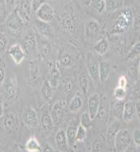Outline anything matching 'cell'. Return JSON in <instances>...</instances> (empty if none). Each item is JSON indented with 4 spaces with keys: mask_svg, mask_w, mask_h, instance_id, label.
<instances>
[{
    "mask_svg": "<svg viewBox=\"0 0 140 152\" xmlns=\"http://www.w3.org/2000/svg\"><path fill=\"white\" fill-rule=\"evenodd\" d=\"M126 88H122V87H116L114 90V97L117 100H124L126 99Z\"/></svg>",
    "mask_w": 140,
    "mask_h": 152,
    "instance_id": "8d00e7d4",
    "label": "cell"
},
{
    "mask_svg": "<svg viewBox=\"0 0 140 152\" xmlns=\"http://www.w3.org/2000/svg\"><path fill=\"white\" fill-rule=\"evenodd\" d=\"M138 68H139V67H138ZM138 68H137V66H136V65H133L132 67H130V68H129V70H128V75L130 76V77H131V78H136L137 76H138V72H139Z\"/></svg>",
    "mask_w": 140,
    "mask_h": 152,
    "instance_id": "bcb514c9",
    "label": "cell"
},
{
    "mask_svg": "<svg viewBox=\"0 0 140 152\" xmlns=\"http://www.w3.org/2000/svg\"><path fill=\"white\" fill-rule=\"evenodd\" d=\"M41 78H42L41 68L38 61L36 60L32 61L29 66V83H31L32 85L36 86V85H38L40 83Z\"/></svg>",
    "mask_w": 140,
    "mask_h": 152,
    "instance_id": "9c48e42d",
    "label": "cell"
},
{
    "mask_svg": "<svg viewBox=\"0 0 140 152\" xmlns=\"http://www.w3.org/2000/svg\"><path fill=\"white\" fill-rule=\"evenodd\" d=\"M23 23L24 20L21 18L16 8H14L13 10L10 11V13L8 14L5 21V26L13 31H21L23 28Z\"/></svg>",
    "mask_w": 140,
    "mask_h": 152,
    "instance_id": "277c9868",
    "label": "cell"
},
{
    "mask_svg": "<svg viewBox=\"0 0 140 152\" xmlns=\"http://www.w3.org/2000/svg\"><path fill=\"white\" fill-rule=\"evenodd\" d=\"M79 1H80V3H81L84 7H87V6H89L90 4H92V0H79Z\"/></svg>",
    "mask_w": 140,
    "mask_h": 152,
    "instance_id": "c3c4849f",
    "label": "cell"
},
{
    "mask_svg": "<svg viewBox=\"0 0 140 152\" xmlns=\"http://www.w3.org/2000/svg\"><path fill=\"white\" fill-rule=\"evenodd\" d=\"M31 2H32V9H33L34 12H36L44 3H46V0H31Z\"/></svg>",
    "mask_w": 140,
    "mask_h": 152,
    "instance_id": "60d3db41",
    "label": "cell"
},
{
    "mask_svg": "<svg viewBox=\"0 0 140 152\" xmlns=\"http://www.w3.org/2000/svg\"><path fill=\"white\" fill-rule=\"evenodd\" d=\"M78 81H79L80 90L83 94H86L88 90V78L85 74L84 70H80L78 73Z\"/></svg>",
    "mask_w": 140,
    "mask_h": 152,
    "instance_id": "f1b7e54d",
    "label": "cell"
},
{
    "mask_svg": "<svg viewBox=\"0 0 140 152\" xmlns=\"http://www.w3.org/2000/svg\"><path fill=\"white\" fill-rule=\"evenodd\" d=\"M134 21L133 13L130 9H125L117 18L114 23V26L112 29V34H122L128 31V28L132 26Z\"/></svg>",
    "mask_w": 140,
    "mask_h": 152,
    "instance_id": "6da1fadb",
    "label": "cell"
},
{
    "mask_svg": "<svg viewBox=\"0 0 140 152\" xmlns=\"http://www.w3.org/2000/svg\"><path fill=\"white\" fill-rule=\"evenodd\" d=\"M84 33L85 37L87 40H92L95 39L100 34V23L97 20L93 18H90L85 23V28H84Z\"/></svg>",
    "mask_w": 140,
    "mask_h": 152,
    "instance_id": "8fae6325",
    "label": "cell"
},
{
    "mask_svg": "<svg viewBox=\"0 0 140 152\" xmlns=\"http://www.w3.org/2000/svg\"><path fill=\"white\" fill-rule=\"evenodd\" d=\"M4 3V1H2V0H0V5H1V4H3ZM1 9V8H0Z\"/></svg>",
    "mask_w": 140,
    "mask_h": 152,
    "instance_id": "816d5d0a",
    "label": "cell"
},
{
    "mask_svg": "<svg viewBox=\"0 0 140 152\" xmlns=\"http://www.w3.org/2000/svg\"><path fill=\"white\" fill-rule=\"evenodd\" d=\"M86 70L88 75L95 82L100 81L99 77V63L93 58L92 53H87L86 55Z\"/></svg>",
    "mask_w": 140,
    "mask_h": 152,
    "instance_id": "ba28073f",
    "label": "cell"
},
{
    "mask_svg": "<svg viewBox=\"0 0 140 152\" xmlns=\"http://www.w3.org/2000/svg\"><path fill=\"white\" fill-rule=\"evenodd\" d=\"M60 23L67 31L73 33L76 28V18L69 10H64L60 15Z\"/></svg>",
    "mask_w": 140,
    "mask_h": 152,
    "instance_id": "52a82bcc",
    "label": "cell"
},
{
    "mask_svg": "<svg viewBox=\"0 0 140 152\" xmlns=\"http://www.w3.org/2000/svg\"><path fill=\"white\" fill-rule=\"evenodd\" d=\"M50 46L48 45V44L46 43H43L40 45V48H39V53H40V55L42 56L43 58H46L48 57V55L50 54Z\"/></svg>",
    "mask_w": 140,
    "mask_h": 152,
    "instance_id": "ab89813d",
    "label": "cell"
},
{
    "mask_svg": "<svg viewBox=\"0 0 140 152\" xmlns=\"http://www.w3.org/2000/svg\"><path fill=\"white\" fill-rule=\"evenodd\" d=\"M3 116V100L0 99V118Z\"/></svg>",
    "mask_w": 140,
    "mask_h": 152,
    "instance_id": "681fc988",
    "label": "cell"
},
{
    "mask_svg": "<svg viewBox=\"0 0 140 152\" xmlns=\"http://www.w3.org/2000/svg\"><path fill=\"white\" fill-rule=\"evenodd\" d=\"M139 53H140V43L139 42H136L128 54V60H134V59L139 58Z\"/></svg>",
    "mask_w": 140,
    "mask_h": 152,
    "instance_id": "d590c367",
    "label": "cell"
},
{
    "mask_svg": "<svg viewBox=\"0 0 140 152\" xmlns=\"http://www.w3.org/2000/svg\"><path fill=\"white\" fill-rule=\"evenodd\" d=\"M19 15L24 21H28L32 18V2L31 0H21L18 5L16 6Z\"/></svg>",
    "mask_w": 140,
    "mask_h": 152,
    "instance_id": "5bb4252c",
    "label": "cell"
},
{
    "mask_svg": "<svg viewBox=\"0 0 140 152\" xmlns=\"http://www.w3.org/2000/svg\"><path fill=\"white\" fill-rule=\"evenodd\" d=\"M9 40L6 36L5 26L0 24V53H3L8 47Z\"/></svg>",
    "mask_w": 140,
    "mask_h": 152,
    "instance_id": "4316f807",
    "label": "cell"
},
{
    "mask_svg": "<svg viewBox=\"0 0 140 152\" xmlns=\"http://www.w3.org/2000/svg\"><path fill=\"white\" fill-rule=\"evenodd\" d=\"M106 145V139L104 135H100L99 137L93 140L92 143V150L93 151H100L103 150V147Z\"/></svg>",
    "mask_w": 140,
    "mask_h": 152,
    "instance_id": "d6a6232c",
    "label": "cell"
},
{
    "mask_svg": "<svg viewBox=\"0 0 140 152\" xmlns=\"http://www.w3.org/2000/svg\"><path fill=\"white\" fill-rule=\"evenodd\" d=\"M73 87H74V84H73L72 80L70 79L69 77H65L62 79V88L63 91L66 94H69L71 91H72Z\"/></svg>",
    "mask_w": 140,
    "mask_h": 152,
    "instance_id": "836d02e7",
    "label": "cell"
},
{
    "mask_svg": "<svg viewBox=\"0 0 140 152\" xmlns=\"http://www.w3.org/2000/svg\"><path fill=\"white\" fill-rule=\"evenodd\" d=\"M68 107H69L70 111L73 113L78 112L82 107V97L79 91L76 92V94L73 96V99L69 102Z\"/></svg>",
    "mask_w": 140,
    "mask_h": 152,
    "instance_id": "cb8c5ba5",
    "label": "cell"
},
{
    "mask_svg": "<svg viewBox=\"0 0 140 152\" xmlns=\"http://www.w3.org/2000/svg\"><path fill=\"white\" fill-rule=\"evenodd\" d=\"M44 151H54L53 148H51V147H46L45 149H43Z\"/></svg>",
    "mask_w": 140,
    "mask_h": 152,
    "instance_id": "f907efd6",
    "label": "cell"
},
{
    "mask_svg": "<svg viewBox=\"0 0 140 152\" xmlns=\"http://www.w3.org/2000/svg\"><path fill=\"white\" fill-rule=\"evenodd\" d=\"M111 72V65L107 61H103L99 64V77L100 82H106Z\"/></svg>",
    "mask_w": 140,
    "mask_h": 152,
    "instance_id": "7402d4cb",
    "label": "cell"
},
{
    "mask_svg": "<svg viewBox=\"0 0 140 152\" xmlns=\"http://www.w3.org/2000/svg\"><path fill=\"white\" fill-rule=\"evenodd\" d=\"M50 64V76H49V83L53 88L58 87L59 82L61 79L60 70L57 67V65H54L53 63H49Z\"/></svg>",
    "mask_w": 140,
    "mask_h": 152,
    "instance_id": "d6986e66",
    "label": "cell"
},
{
    "mask_svg": "<svg viewBox=\"0 0 140 152\" xmlns=\"http://www.w3.org/2000/svg\"><path fill=\"white\" fill-rule=\"evenodd\" d=\"M5 66H4V63L1 61L0 62V84H2L5 80Z\"/></svg>",
    "mask_w": 140,
    "mask_h": 152,
    "instance_id": "7dc6e473",
    "label": "cell"
},
{
    "mask_svg": "<svg viewBox=\"0 0 140 152\" xmlns=\"http://www.w3.org/2000/svg\"><path fill=\"white\" fill-rule=\"evenodd\" d=\"M100 94H93L92 95H90L89 99H88V114H89L90 118L93 120L97 118V112L100 109Z\"/></svg>",
    "mask_w": 140,
    "mask_h": 152,
    "instance_id": "9a60e30c",
    "label": "cell"
},
{
    "mask_svg": "<svg viewBox=\"0 0 140 152\" xmlns=\"http://www.w3.org/2000/svg\"><path fill=\"white\" fill-rule=\"evenodd\" d=\"M76 128L77 127L75 125H69L67 130L65 131L66 138H67V142L69 146H73L75 144V134H76Z\"/></svg>",
    "mask_w": 140,
    "mask_h": 152,
    "instance_id": "f546056e",
    "label": "cell"
},
{
    "mask_svg": "<svg viewBox=\"0 0 140 152\" xmlns=\"http://www.w3.org/2000/svg\"><path fill=\"white\" fill-rule=\"evenodd\" d=\"M18 0H4V4H5L6 8L8 10L12 11L15 8V6L18 5Z\"/></svg>",
    "mask_w": 140,
    "mask_h": 152,
    "instance_id": "b9f144b4",
    "label": "cell"
},
{
    "mask_svg": "<svg viewBox=\"0 0 140 152\" xmlns=\"http://www.w3.org/2000/svg\"><path fill=\"white\" fill-rule=\"evenodd\" d=\"M80 125H82L84 128H90L92 126V119L90 118L89 114L87 112L83 113L80 116Z\"/></svg>",
    "mask_w": 140,
    "mask_h": 152,
    "instance_id": "e575fe53",
    "label": "cell"
},
{
    "mask_svg": "<svg viewBox=\"0 0 140 152\" xmlns=\"http://www.w3.org/2000/svg\"><path fill=\"white\" fill-rule=\"evenodd\" d=\"M136 116V110H135V104L133 102H128L124 104V109H123L122 120L125 123H130L133 121L134 117Z\"/></svg>",
    "mask_w": 140,
    "mask_h": 152,
    "instance_id": "e0dca14e",
    "label": "cell"
},
{
    "mask_svg": "<svg viewBox=\"0 0 140 152\" xmlns=\"http://www.w3.org/2000/svg\"><path fill=\"white\" fill-rule=\"evenodd\" d=\"M124 100H117L114 102V107H113V113L114 116L117 118L118 120H122V115H123V109H124Z\"/></svg>",
    "mask_w": 140,
    "mask_h": 152,
    "instance_id": "4dcf8cb0",
    "label": "cell"
},
{
    "mask_svg": "<svg viewBox=\"0 0 140 152\" xmlns=\"http://www.w3.org/2000/svg\"><path fill=\"white\" fill-rule=\"evenodd\" d=\"M66 107H67V104H66V102L64 100H57V102L53 104L50 115L53 120L54 125H59L62 123L63 119H64Z\"/></svg>",
    "mask_w": 140,
    "mask_h": 152,
    "instance_id": "5b68a950",
    "label": "cell"
},
{
    "mask_svg": "<svg viewBox=\"0 0 140 152\" xmlns=\"http://www.w3.org/2000/svg\"><path fill=\"white\" fill-rule=\"evenodd\" d=\"M86 128L82 126V125H79L76 128V134H75V142H83L86 138Z\"/></svg>",
    "mask_w": 140,
    "mask_h": 152,
    "instance_id": "1f68e13d",
    "label": "cell"
},
{
    "mask_svg": "<svg viewBox=\"0 0 140 152\" xmlns=\"http://www.w3.org/2000/svg\"><path fill=\"white\" fill-rule=\"evenodd\" d=\"M7 53H8V55L10 56L12 60L14 61L15 64H21L26 58V52H24L23 48L19 44H14L11 47H9Z\"/></svg>",
    "mask_w": 140,
    "mask_h": 152,
    "instance_id": "7c38bea8",
    "label": "cell"
},
{
    "mask_svg": "<svg viewBox=\"0 0 140 152\" xmlns=\"http://www.w3.org/2000/svg\"><path fill=\"white\" fill-rule=\"evenodd\" d=\"M109 47H110L109 41L106 38H102L95 44L93 50L95 51V53L99 54V55H105L108 52V50H109Z\"/></svg>",
    "mask_w": 140,
    "mask_h": 152,
    "instance_id": "603a6c76",
    "label": "cell"
},
{
    "mask_svg": "<svg viewBox=\"0 0 140 152\" xmlns=\"http://www.w3.org/2000/svg\"><path fill=\"white\" fill-rule=\"evenodd\" d=\"M120 130V123L119 122H114L109 126L107 130V135H106V143L109 147L114 148V140L117 132Z\"/></svg>",
    "mask_w": 140,
    "mask_h": 152,
    "instance_id": "ac0fdd59",
    "label": "cell"
},
{
    "mask_svg": "<svg viewBox=\"0 0 140 152\" xmlns=\"http://www.w3.org/2000/svg\"><path fill=\"white\" fill-rule=\"evenodd\" d=\"M26 150L29 152H39L43 150V148L35 137H31L26 143Z\"/></svg>",
    "mask_w": 140,
    "mask_h": 152,
    "instance_id": "d4e9b609",
    "label": "cell"
},
{
    "mask_svg": "<svg viewBox=\"0 0 140 152\" xmlns=\"http://www.w3.org/2000/svg\"><path fill=\"white\" fill-rule=\"evenodd\" d=\"M116 9V0H106V10L113 11Z\"/></svg>",
    "mask_w": 140,
    "mask_h": 152,
    "instance_id": "ee69618b",
    "label": "cell"
},
{
    "mask_svg": "<svg viewBox=\"0 0 140 152\" xmlns=\"http://www.w3.org/2000/svg\"><path fill=\"white\" fill-rule=\"evenodd\" d=\"M38 120V113L34 109H28L26 111L24 115V124L29 127V128H35L39 123Z\"/></svg>",
    "mask_w": 140,
    "mask_h": 152,
    "instance_id": "ffe728a7",
    "label": "cell"
},
{
    "mask_svg": "<svg viewBox=\"0 0 140 152\" xmlns=\"http://www.w3.org/2000/svg\"><path fill=\"white\" fill-rule=\"evenodd\" d=\"M55 140H56V144H57L58 148L60 149L61 151H66L68 150V142H67V138H66V133L64 130H59L56 134L55 137Z\"/></svg>",
    "mask_w": 140,
    "mask_h": 152,
    "instance_id": "44dd1931",
    "label": "cell"
},
{
    "mask_svg": "<svg viewBox=\"0 0 140 152\" xmlns=\"http://www.w3.org/2000/svg\"><path fill=\"white\" fill-rule=\"evenodd\" d=\"M53 91H54V88L51 86L49 81H43L42 83V86H41V92L43 97L46 100H51L53 97Z\"/></svg>",
    "mask_w": 140,
    "mask_h": 152,
    "instance_id": "484cf974",
    "label": "cell"
},
{
    "mask_svg": "<svg viewBox=\"0 0 140 152\" xmlns=\"http://www.w3.org/2000/svg\"><path fill=\"white\" fill-rule=\"evenodd\" d=\"M127 85H128V79H127L126 76L124 75L120 76L119 79H118V86L122 88H126Z\"/></svg>",
    "mask_w": 140,
    "mask_h": 152,
    "instance_id": "f6af8a7d",
    "label": "cell"
},
{
    "mask_svg": "<svg viewBox=\"0 0 140 152\" xmlns=\"http://www.w3.org/2000/svg\"><path fill=\"white\" fill-rule=\"evenodd\" d=\"M23 50L26 54H29V55H34L37 50H38V45H37V39L35 35H34L32 31H29L26 34V36L23 38Z\"/></svg>",
    "mask_w": 140,
    "mask_h": 152,
    "instance_id": "30bf717a",
    "label": "cell"
},
{
    "mask_svg": "<svg viewBox=\"0 0 140 152\" xmlns=\"http://www.w3.org/2000/svg\"><path fill=\"white\" fill-rule=\"evenodd\" d=\"M58 63L63 67H69V66L72 64V58H71L70 55H67V54H64L62 55L59 59Z\"/></svg>",
    "mask_w": 140,
    "mask_h": 152,
    "instance_id": "74e56055",
    "label": "cell"
},
{
    "mask_svg": "<svg viewBox=\"0 0 140 152\" xmlns=\"http://www.w3.org/2000/svg\"><path fill=\"white\" fill-rule=\"evenodd\" d=\"M37 18L42 21H46V23H50L52 21L56 16L55 9L52 5L49 3H44L38 10L36 11Z\"/></svg>",
    "mask_w": 140,
    "mask_h": 152,
    "instance_id": "8992f818",
    "label": "cell"
},
{
    "mask_svg": "<svg viewBox=\"0 0 140 152\" xmlns=\"http://www.w3.org/2000/svg\"><path fill=\"white\" fill-rule=\"evenodd\" d=\"M95 9L97 13L106 11V0H95Z\"/></svg>",
    "mask_w": 140,
    "mask_h": 152,
    "instance_id": "f35d334b",
    "label": "cell"
},
{
    "mask_svg": "<svg viewBox=\"0 0 140 152\" xmlns=\"http://www.w3.org/2000/svg\"><path fill=\"white\" fill-rule=\"evenodd\" d=\"M132 140H133L136 147L139 148V146H140V130L139 129H136L134 131L133 136H132Z\"/></svg>",
    "mask_w": 140,
    "mask_h": 152,
    "instance_id": "7bdbcfd3",
    "label": "cell"
},
{
    "mask_svg": "<svg viewBox=\"0 0 140 152\" xmlns=\"http://www.w3.org/2000/svg\"><path fill=\"white\" fill-rule=\"evenodd\" d=\"M36 28L38 29L39 34H40L41 36H43L44 38L48 39V40L53 38L54 31H53L52 26L49 24V23L42 21L40 19H38V20L36 21Z\"/></svg>",
    "mask_w": 140,
    "mask_h": 152,
    "instance_id": "2e32d148",
    "label": "cell"
},
{
    "mask_svg": "<svg viewBox=\"0 0 140 152\" xmlns=\"http://www.w3.org/2000/svg\"><path fill=\"white\" fill-rule=\"evenodd\" d=\"M41 124L44 131H51L53 129L54 123L52 118H51V115L49 113H44V115L42 116Z\"/></svg>",
    "mask_w": 140,
    "mask_h": 152,
    "instance_id": "83f0119b",
    "label": "cell"
},
{
    "mask_svg": "<svg viewBox=\"0 0 140 152\" xmlns=\"http://www.w3.org/2000/svg\"><path fill=\"white\" fill-rule=\"evenodd\" d=\"M132 144V136L127 129H120L117 132L114 140V148L118 152L128 150Z\"/></svg>",
    "mask_w": 140,
    "mask_h": 152,
    "instance_id": "3957f363",
    "label": "cell"
},
{
    "mask_svg": "<svg viewBox=\"0 0 140 152\" xmlns=\"http://www.w3.org/2000/svg\"><path fill=\"white\" fill-rule=\"evenodd\" d=\"M18 95V78L14 74H11L4 81L2 86V96L7 102H11L16 99Z\"/></svg>",
    "mask_w": 140,
    "mask_h": 152,
    "instance_id": "7a4b0ae2",
    "label": "cell"
},
{
    "mask_svg": "<svg viewBox=\"0 0 140 152\" xmlns=\"http://www.w3.org/2000/svg\"><path fill=\"white\" fill-rule=\"evenodd\" d=\"M2 126L8 133H13L18 128V118L14 114H8L2 119Z\"/></svg>",
    "mask_w": 140,
    "mask_h": 152,
    "instance_id": "4fadbf2b",
    "label": "cell"
}]
</instances>
